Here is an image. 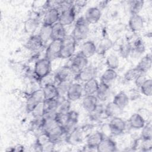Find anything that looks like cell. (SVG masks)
<instances>
[{"mask_svg": "<svg viewBox=\"0 0 152 152\" xmlns=\"http://www.w3.org/2000/svg\"><path fill=\"white\" fill-rule=\"evenodd\" d=\"M106 64L108 68L115 70L119 66V60L115 54H110L107 57Z\"/></svg>", "mask_w": 152, "mask_h": 152, "instance_id": "cell-36", "label": "cell"}, {"mask_svg": "<svg viewBox=\"0 0 152 152\" xmlns=\"http://www.w3.org/2000/svg\"><path fill=\"white\" fill-rule=\"evenodd\" d=\"M90 31V24L85 17H79L75 21L74 27L71 34L77 41L83 40L87 38Z\"/></svg>", "mask_w": 152, "mask_h": 152, "instance_id": "cell-2", "label": "cell"}, {"mask_svg": "<svg viewBox=\"0 0 152 152\" xmlns=\"http://www.w3.org/2000/svg\"><path fill=\"white\" fill-rule=\"evenodd\" d=\"M137 90H136V89H132V90H130L129 94H128V96L129 97L133 95V97L131 99L132 100L136 99L137 98H138V96H139L138 91H137Z\"/></svg>", "mask_w": 152, "mask_h": 152, "instance_id": "cell-45", "label": "cell"}, {"mask_svg": "<svg viewBox=\"0 0 152 152\" xmlns=\"http://www.w3.org/2000/svg\"><path fill=\"white\" fill-rule=\"evenodd\" d=\"M43 89L45 100H53L59 96L57 87L55 84H49L44 86Z\"/></svg>", "mask_w": 152, "mask_h": 152, "instance_id": "cell-25", "label": "cell"}, {"mask_svg": "<svg viewBox=\"0 0 152 152\" xmlns=\"http://www.w3.org/2000/svg\"><path fill=\"white\" fill-rule=\"evenodd\" d=\"M38 34L45 45L49 40H52V26L42 24Z\"/></svg>", "mask_w": 152, "mask_h": 152, "instance_id": "cell-33", "label": "cell"}, {"mask_svg": "<svg viewBox=\"0 0 152 152\" xmlns=\"http://www.w3.org/2000/svg\"><path fill=\"white\" fill-rule=\"evenodd\" d=\"M128 123L131 128L136 129H141L145 124L144 118L138 113H135L130 116Z\"/></svg>", "mask_w": 152, "mask_h": 152, "instance_id": "cell-28", "label": "cell"}, {"mask_svg": "<svg viewBox=\"0 0 152 152\" xmlns=\"http://www.w3.org/2000/svg\"><path fill=\"white\" fill-rule=\"evenodd\" d=\"M72 83V81H65L60 82L58 84H57L56 86L57 87V89L59 93V96H66L68 88Z\"/></svg>", "mask_w": 152, "mask_h": 152, "instance_id": "cell-39", "label": "cell"}, {"mask_svg": "<svg viewBox=\"0 0 152 152\" xmlns=\"http://www.w3.org/2000/svg\"><path fill=\"white\" fill-rule=\"evenodd\" d=\"M110 93V86L100 82L99 84V87L96 93V96L98 100L104 102L109 97Z\"/></svg>", "mask_w": 152, "mask_h": 152, "instance_id": "cell-24", "label": "cell"}, {"mask_svg": "<svg viewBox=\"0 0 152 152\" xmlns=\"http://www.w3.org/2000/svg\"><path fill=\"white\" fill-rule=\"evenodd\" d=\"M141 74H142L137 67L128 70L125 75L124 78L127 81H134Z\"/></svg>", "mask_w": 152, "mask_h": 152, "instance_id": "cell-37", "label": "cell"}, {"mask_svg": "<svg viewBox=\"0 0 152 152\" xmlns=\"http://www.w3.org/2000/svg\"><path fill=\"white\" fill-rule=\"evenodd\" d=\"M73 77L75 78V75L71 71L69 66H64L55 74V84L62 81H72Z\"/></svg>", "mask_w": 152, "mask_h": 152, "instance_id": "cell-12", "label": "cell"}, {"mask_svg": "<svg viewBox=\"0 0 152 152\" xmlns=\"http://www.w3.org/2000/svg\"><path fill=\"white\" fill-rule=\"evenodd\" d=\"M44 46L39 34L31 35L27 40L25 46L30 51H36Z\"/></svg>", "mask_w": 152, "mask_h": 152, "instance_id": "cell-18", "label": "cell"}, {"mask_svg": "<svg viewBox=\"0 0 152 152\" xmlns=\"http://www.w3.org/2000/svg\"><path fill=\"white\" fill-rule=\"evenodd\" d=\"M75 8L73 7L60 12L59 23L64 27L69 26L74 23L75 20Z\"/></svg>", "mask_w": 152, "mask_h": 152, "instance_id": "cell-10", "label": "cell"}, {"mask_svg": "<svg viewBox=\"0 0 152 152\" xmlns=\"http://www.w3.org/2000/svg\"><path fill=\"white\" fill-rule=\"evenodd\" d=\"M97 52V46L95 43L91 40H88L83 43L81 47L80 53L86 58L93 56Z\"/></svg>", "mask_w": 152, "mask_h": 152, "instance_id": "cell-20", "label": "cell"}, {"mask_svg": "<svg viewBox=\"0 0 152 152\" xmlns=\"http://www.w3.org/2000/svg\"><path fill=\"white\" fill-rule=\"evenodd\" d=\"M104 138V135L101 132H94L88 137L87 147L89 148H96Z\"/></svg>", "mask_w": 152, "mask_h": 152, "instance_id": "cell-21", "label": "cell"}, {"mask_svg": "<svg viewBox=\"0 0 152 152\" xmlns=\"http://www.w3.org/2000/svg\"><path fill=\"white\" fill-rule=\"evenodd\" d=\"M39 26V21L36 18H28L24 23V28L26 32L33 33L36 30Z\"/></svg>", "mask_w": 152, "mask_h": 152, "instance_id": "cell-35", "label": "cell"}, {"mask_svg": "<svg viewBox=\"0 0 152 152\" xmlns=\"http://www.w3.org/2000/svg\"><path fill=\"white\" fill-rule=\"evenodd\" d=\"M99 83L96 78L91 79L84 83L83 91L85 95H94L99 87Z\"/></svg>", "mask_w": 152, "mask_h": 152, "instance_id": "cell-27", "label": "cell"}, {"mask_svg": "<svg viewBox=\"0 0 152 152\" xmlns=\"http://www.w3.org/2000/svg\"><path fill=\"white\" fill-rule=\"evenodd\" d=\"M52 61L46 58L39 59L35 63L34 67V75L39 81L51 72Z\"/></svg>", "mask_w": 152, "mask_h": 152, "instance_id": "cell-4", "label": "cell"}, {"mask_svg": "<svg viewBox=\"0 0 152 152\" xmlns=\"http://www.w3.org/2000/svg\"><path fill=\"white\" fill-rule=\"evenodd\" d=\"M122 109L117 106L113 102H111L104 107V114L107 117L113 118L119 116L121 113Z\"/></svg>", "mask_w": 152, "mask_h": 152, "instance_id": "cell-30", "label": "cell"}, {"mask_svg": "<svg viewBox=\"0 0 152 152\" xmlns=\"http://www.w3.org/2000/svg\"><path fill=\"white\" fill-rule=\"evenodd\" d=\"M126 122L119 116L112 118V119L109 124L110 131L115 135H118L123 133L126 129Z\"/></svg>", "mask_w": 152, "mask_h": 152, "instance_id": "cell-8", "label": "cell"}, {"mask_svg": "<svg viewBox=\"0 0 152 152\" xmlns=\"http://www.w3.org/2000/svg\"><path fill=\"white\" fill-rule=\"evenodd\" d=\"M144 2L141 0H132L128 1L129 10L131 15L139 14L142 9Z\"/></svg>", "mask_w": 152, "mask_h": 152, "instance_id": "cell-34", "label": "cell"}, {"mask_svg": "<svg viewBox=\"0 0 152 152\" xmlns=\"http://www.w3.org/2000/svg\"><path fill=\"white\" fill-rule=\"evenodd\" d=\"M141 138L142 140H151L152 138V126L150 122L145 124L141 128Z\"/></svg>", "mask_w": 152, "mask_h": 152, "instance_id": "cell-40", "label": "cell"}, {"mask_svg": "<svg viewBox=\"0 0 152 152\" xmlns=\"http://www.w3.org/2000/svg\"><path fill=\"white\" fill-rule=\"evenodd\" d=\"M144 19L140 14L131 15L128 21L129 28L134 33L141 31L144 27Z\"/></svg>", "mask_w": 152, "mask_h": 152, "instance_id": "cell-14", "label": "cell"}, {"mask_svg": "<svg viewBox=\"0 0 152 152\" xmlns=\"http://www.w3.org/2000/svg\"><path fill=\"white\" fill-rule=\"evenodd\" d=\"M132 50V45L129 42L122 43L119 48V52L123 58H127L131 55Z\"/></svg>", "mask_w": 152, "mask_h": 152, "instance_id": "cell-42", "label": "cell"}, {"mask_svg": "<svg viewBox=\"0 0 152 152\" xmlns=\"http://www.w3.org/2000/svg\"><path fill=\"white\" fill-rule=\"evenodd\" d=\"M147 80V78L144 74V73L141 74L135 80V84L138 88H140L142 84L144 83V81Z\"/></svg>", "mask_w": 152, "mask_h": 152, "instance_id": "cell-44", "label": "cell"}, {"mask_svg": "<svg viewBox=\"0 0 152 152\" xmlns=\"http://www.w3.org/2000/svg\"><path fill=\"white\" fill-rule=\"evenodd\" d=\"M87 65L88 59L79 52L72 58L71 62L68 66L76 76V75H77Z\"/></svg>", "mask_w": 152, "mask_h": 152, "instance_id": "cell-7", "label": "cell"}, {"mask_svg": "<svg viewBox=\"0 0 152 152\" xmlns=\"http://www.w3.org/2000/svg\"><path fill=\"white\" fill-rule=\"evenodd\" d=\"M142 94L145 96H151L152 94V80L151 79L147 78L144 83L140 88Z\"/></svg>", "mask_w": 152, "mask_h": 152, "instance_id": "cell-38", "label": "cell"}, {"mask_svg": "<svg viewBox=\"0 0 152 152\" xmlns=\"http://www.w3.org/2000/svg\"><path fill=\"white\" fill-rule=\"evenodd\" d=\"M66 35L65 27L60 23L58 22L52 26V40H62Z\"/></svg>", "mask_w": 152, "mask_h": 152, "instance_id": "cell-23", "label": "cell"}, {"mask_svg": "<svg viewBox=\"0 0 152 152\" xmlns=\"http://www.w3.org/2000/svg\"><path fill=\"white\" fill-rule=\"evenodd\" d=\"M83 93V86L79 83H72L68 88L66 96L70 102H75L79 100Z\"/></svg>", "mask_w": 152, "mask_h": 152, "instance_id": "cell-9", "label": "cell"}, {"mask_svg": "<svg viewBox=\"0 0 152 152\" xmlns=\"http://www.w3.org/2000/svg\"><path fill=\"white\" fill-rule=\"evenodd\" d=\"M118 77L117 72L115 70L107 68L101 76V81L109 86Z\"/></svg>", "mask_w": 152, "mask_h": 152, "instance_id": "cell-31", "label": "cell"}, {"mask_svg": "<svg viewBox=\"0 0 152 152\" xmlns=\"http://www.w3.org/2000/svg\"><path fill=\"white\" fill-rule=\"evenodd\" d=\"M62 40H52L49 43L45 51V58L52 61L59 58L61 49Z\"/></svg>", "mask_w": 152, "mask_h": 152, "instance_id": "cell-6", "label": "cell"}, {"mask_svg": "<svg viewBox=\"0 0 152 152\" xmlns=\"http://www.w3.org/2000/svg\"><path fill=\"white\" fill-rule=\"evenodd\" d=\"M34 119H40L45 115V108L43 102L37 104L31 112Z\"/></svg>", "mask_w": 152, "mask_h": 152, "instance_id": "cell-41", "label": "cell"}, {"mask_svg": "<svg viewBox=\"0 0 152 152\" xmlns=\"http://www.w3.org/2000/svg\"><path fill=\"white\" fill-rule=\"evenodd\" d=\"M78 120V113L74 110H70L68 113V119L64 126L66 135L76 128Z\"/></svg>", "mask_w": 152, "mask_h": 152, "instance_id": "cell-16", "label": "cell"}, {"mask_svg": "<svg viewBox=\"0 0 152 152\" xmlns=\"http://www.w3.org/2000/svg\"><path fill=\"white\" fill-rule=\"evenodd\" d=\"M59 15L60 12L56 8L46 10L43 18V24L52 26L59 22Z\"/></svg>", "mask_w": 152, "mask_h": 152, "instance_id": "cell-11", "label": "cell"}, {"mask_svg": "<svg viewBox=\"0 0 152 152\" xmlns=\"http://www.w3.org/2000/svg\"><path fill=\"white\" fill-rule=\"evenodd\" d=\"M102 12L100 9L97 7H92L89 8L85 14V18L90 24H96L100 19Z\"/></svg>", "mask_w": 152, "mask_h": 152, "instance_id": "cell-15", "label": "cell"}, {"mask_svg": "<svg viewBox=\"0 0 152 152\" xmlns=\"http://www.w3.org/2000/svg\"><path fill=\"white\" fill-rule=\"evenodd\" d=\"M97 74V70L93 65H87L75 76V80L82 82H86L91 79L94 78Z\"/></svg>", "mask_w": 152, "mask_h": 152, "instance_id": "cell-13", "label": "cell"}, {"mask_svg": "<svg viewBox=\"0 0 152 152\" xmlns=\"http://www.w3.org/2000/svg\"><path fill=\"white\" fill-rule=\"evenodd\" d=\"M151 64H152V58L151 55L150 53H148L143 56L136 67L142 72L145 73L148 71L151 68Z\"/></svg>", "mask_w": 152, "mask_h": 152, "instance_id": "cell-29", "label": "cell"}, {"mask_svg": "<svg viewBox=\"0 0 152 152\" xmlns=\"http://www.w3.org/2000/svg\"><path fill=\"white\" fill-rule=\"evenodd\" d=\"M112 102L119 108L124 109L128 104L129 99L125 92L121 91L115 96Z\"/></svg>", "mask_w": 152, "mask_h": 152, "instance_id": "cell-26", "label": "cell"}, {"mask_svg": "<svg viewBox=\"0 0 152 152\" xmlns=\"http://www.w3.org/2000/svg\"><path fill=\"white\" fill-rule=\"evenodd\" d=\"M77 42L72 35H66L62 40L59 58L69 59L72 57L75 51Z\"/></svg>", "mask_w": 152, "mask_h": 152, "instance_id": "cell-3", "label": "cell"}, {"mask_svg": "<svg viewBox=\"0 0 152 152\" xmlns=\"http://www.w3.org/2000/svg\"><path fill=\"white\" fill-rule=\"evenodd\" d=\"M145 45L143 40L140 38L137 39L134 41L133 45H132V50L131 55H132L134 56L138 57L142 55L145 50Z\"/></svg>", "mask_w": 152, "mask_h": 152, "instance_id": "cell-32", "label": "cell"}, {"mask_svg": "<svg viewBox=\"0 0 152 152\" xmlns=\"http://www.w3.org/2000/svg\"><path fill=\"white\" fill-rule=\"evenodd\" d=\"M83 139L82 132L78 128H75L71 132L68 134L65 137V141L72 145H77L80 144Z\"/></svg>", "mask_w": 152, "mask_h": 152, "instance_id": "cell-22", "label": "cell"}, {"mask_svg": "<svg viewBox=\"0 0 152 152\" xmlns=\"http://www.w3.org/2000/svg\"><path fill=\"white\" fill-rule=\"evenodd\" d=\"M45 100L44 93L42 88L37 89L31 92L26 101V110L31 113L33 109Z\"/></svg>", "mask_w": 152, "mask_h": 152, "instance_id": "cell-5", "label": "cell"}, {"mask_svg": "<svg viewBox=\"0 0 152 152\" xmlns=\"http://www.w3.org/2000/svg\"><path fill=\"white\" fill-rule=\"evenodd\" d=\"M98 105V99L95 95H86L82 100V106L85 110L90 113Z\"/></svg>", "mask_w": 152, "mask_h": 152, "instance_id": "cell-17", "label": "cell"}, {"mask_svg": "<svg viewBox=\"0 0 152 152\" xmlns=\"http://www.w3.org/2000/svg\"><path fill=\"white\" fill-rule=\"evenodd\" d=\"M42 131L46 133L52 142L55 144L66 136L63 126L55 117H43L42 124Z\"/></svg>", "mask_w": 152, "mask_h": 152, "instance_id": "cell-1", "label": "cell"}, {"mask_svg": "<svg viewBox=\"0 0 152 152\" xmlns=\"http://www.w3.org/2000/svg\"><path fill=\"white\" fill-rule=\"evenodd\" d=\"M104 109L102 105H97L96 108L91 112L89 113L90 114V117L94 121H97L101 118V116L104 114Z\"/></svg>", "mask_w": 152, "mask_h": 152, "instance_id": "cell-43", "label": "cell"}, {"mask_svg": "<svg viewBox=\"0 0 152 152\" xmlns=\"http://www.w3.org/2000/svg\"><path fill=\"white\" fill-rule=\"evenodd\" d=\"M86 4V1H75L74 2V6H78V7H83Z\"/></svg>", "mask_w": 152, "mask_h": 152, "instance_id": "cell-46", "label": "cell"}, {"mask_svg": "<svg viewBox=\"0 0 152 152\" xmlns=\"http://www.w3.org/2000/svg\"><path fill=\"white\" fill-rule=\"evenodd\" d=\"M96 150L99 152L115 151L116 150V142L109 138H104L97 147Z\"/></svg>", "mask_w": 152, "mask_h": 152, "instance_id": "cell-19", "label": "cell"}]
</instances>
